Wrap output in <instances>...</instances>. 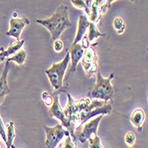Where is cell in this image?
<instances>
[{
	"label": "cell",
	"instance_id": "obj_7",
	"mask_svg": "<svg viewBox=\"0 0 148 148\" xmlns=\"http://www.w3.org/2000/svg\"><path fill=\"white\" fill-rule=\"evenodd\" d=\"M112 112V106L109 103H106L103 106L99 107H86V108L79 113V122H80V127L83 124L86 123L90 118H93L97 115H106L109 114Z\"/></svg>",
	"mask_w": 148,
	"mask_h": 148
},
{
	"label": "cell",
	"instance_id": "obj_25",
	"mask_svg": "<svg viewBox=\"0 0 148 148\" xmlns=\"http://www.w3.org/2000/svg\"><path fill=\"white\" fill-rule=\"evenodd\" d=\"M0 136L5 141V144H6V127L3 122L1 115H0Z\"/></svg>",
	"mask_w": 148,
	"mask_h": 148
},
{
	"label": "cell",
	"instance_id": "obj_24",
	"mask_svg": "<svg viewBox=\"0 0 148 148\" xmlns=\"http://www.w3.org/2000/svg\"><path fill=\"white\" fill-rule=\"evenodd\" d=\"M42 99L45 101V106H48V107H50L52 105V103H53V97L51 96L47 91H44L43 92V94H42Z\"/></svg>",
	"mask_w": 148,
	"mask_h": 148
},
{
	"label": "cell",
	"instance_id": "obj_20",
	"mask_svg": "<svg viewBox=\"0 0 148 148\" xmlns=\"http://www.w3.org/2000/svg\"><path fill=\"white\" fill-rule=\"evenodd\" d=\"M71 3L77 8L80 9H84L85 11V12L88 15H90V7L89 5H90L91 1H83V0H72Z\"/></svg>",
	"mask_w": 148,
	"mask_h": 148
},
{
	"label": "cell",
	"instance_id": "obj_28",
	"mask_svg": "<svg viewBox=\"0 0 148 148\" xmlns=\"http://www.w3.org/2000/svg\"><path fill=\"white\" fill-rule=\"evenodd\" d=\"M0 148H4V146H3V145H2L1 141H0Z\"/></svg>",
	"mask_w": 148,
	"mask_h": 148
},
{
	"label": "cell",
	"instance_id": "obj_12",
	"mask_svg": "<svg viewBox=\"0 0 148 148\" xmlns=\"http://www.w3.org/2000/svg\"><path fill=\"white\" fill-rule=\"evenodd\" d=\"M9 70H10V61L6 60L5 68L3 69V73L1 76H0V104L3 102L5 96L11 92V90L7 83V76H8Z\"/></svg>",
	"mask_w": 148,
	"mask_h": 148
},
{
	"label": "cell",
	"instance_id": "obj_9",
	"mask_svg": "<svg viewBox=\"0 0 148 148\" xmlns=\"http://www.w3.org/2000/svg\"><path fill=\"white\" fill-rule=\"evenodd\" d=\"M66 97H68V105H66V108L63 109L64 114L69 120V122L73 124L75 129H78L80 127V122H79V110L76 106L75 99L72 98V96L69 92L66 91Z\"/></svg>",
	"mask_w": 148,
	"mask_h": 148
},
{
	"label": "cell",
	"instance_id": "obj_14",
	"mask_svg": "<svg viewBox=\"0 0 148 148\" xmlns=\"http://www.w3.org/2000/svg\"><path fill=\"white\" fill-rule=\"evenodd\" d=\"M145 114L142 108H137L134 111L130 116V123L131 124L136 127L138 131H142V127L145 122Z\"/></svg>",
	"mask_w": 148,
	"mask_h": 148
},
{
	"label": "cell",
	"instance_id": "obj_10",
	"mask_svg": "<svg viewBox=\"0 0 148 148\" xmlns=\"http://www.w3.org/2000/svg\"><path fill=\"white\" fill-rule=\"evenodd\" d=\"M29 24V21L28 18H12L10 20V28L6 35L16 38L17 41H19L22 29Z\"/></svg>",
	"mask_w": 148,
	"mask_h": 148
},
{
	"label": "cell",
	"instance_id": "obj_4",
	"mask_svg": "<svg viewBox=\"0 0 148 148\" xmlns=\"http://www.w3.org/2000/svg\"><path fill=\"white\" fill-rule=\"evenodd\" d=\"M48 113H49L51 117H55V118H57L58 120L60 121L61 125L66 128V130L69 131V135L73 138V140L75 141V139H76L75 136V127L73 124H71L69 122V120L66 119V115L64 114V111H63V109L61 108V106H60V101H59V94H58V92L54 93V96H53V103L48 108Z\"/></svg>",
	"mask_w": 148,
	"mask_h": 148
},
{
	"label": "cell",
	"instance_id": "obj_26",
	"mask_svg": "<svg viewBox=\"0 0 148 148\" xmlns=\"http://www.w3.org/2000/svg\"><path fill=\"white\" fill-rule=\"evenodd\" d=\"M64 48V45H63V42L61 41L60 39H57L54 41V44H53V49L56 52H60L63 50Z\"/></svg>",
	"mask_w": 148,
	"mask_h": 148
},
{
	"label": "cell",
	"instance_id": "obj_5",
	"mask_svg": "<svg viewBox=\"0 0 148 148\" xmlns=\"http://www.w3.org/2000/svg\"><path fill=\"white\" fill-rule=\"evenodd\" d=\"M45 131V146L46 148H56L64 137L70 136L68 130H64L61 124H57L54 127L44 126Z\"/></svg>",
	"mask_w": 148,
	"mask_h": 148
},
{
	"label": "cell",
	"instance_id": "obj_2",
	"mask_svg": "<svg viewBox=\"0 0 148 148\" xmlns=\"http://www.w3.org/2000/svg\"><path fill=\"white\" fill-rule=\"evenodd\" d=\"M114 77V74L112 73L108 77L102 76L99 70L97 71V81L95 85L88 92L89 99H101L105 102H108L114 98V90L111 84V81Z\"/></svg>",
	"mask_w": 148,
	"mask_h": 148
},
{
	"label": "cell",
	"instance_id": "obj_6",
	"mask_svg": "<svg viewBox=\"0 0 148 148\" xmlns=\"http://www.w3.org/2000/svg\"><path fill=\"white\" fill-rule=\"evenodd\" d=\"M103 116L104 115L96 116L94 119L87 122L84 124V128L81 130H76L75 136L76 135V138L80 140V142H82V143L86 142L87 140H89V138H91L92 134H94V136H97V130H98L99 123H100V121L102 120Z\"/></svg>",
	"mask_w": 148,
	"mask_h": 148
},
{
	"label": "cell",
	"instance_id": "obj_16",
	"mask_svg": "<svg viewBox=\"0 0 148 148\" xmlns=\"http://www.w3.org/2000/svg\"><path fill=\"white\" fill-rule=\"evenodd\" d=\"M104 1L102 0H95V1H91L90 4V22L95 23L99 21L100 14H99V6Z\"/></svg>",
	"mask_w": 148,
	"mask_h": 148
},
{
	"label": "cell",
	"instance_id": "obj_21",
	"mask_svg": "<svg viewBox=\"0 0 148 148\" xmlns=\"http://www.w3.org/2000/svg\"><path fill=\"white\" fill-rule=\"evenodd\" d=\"M114 29L117 30L118 34H122L125 29V25L123 23V19L121 18H116L114 21Z\"/></svg>",
	"mask_w": 148,
	"mask_h": 148
},
{
	"label": "cell",
	"instance_id": "obj_29",
	"mask_svg": "<svg viewBox=\"0 0 148 148\" xmlns=\"http://www.w3.org/2000/svg\"><path fill=\"white\" fill-rule=\"evenodd\" d=\"M75 148H77V146H76V145H75Z\"/></svg>",
	"mask_w": 148,
	"mask_h": 148
},
{
	"label": "cell",
	"instance_id": "obj_11",
	"mask_svg": "<svg viewBox=\"0 0 148 148\" xmlns=\"http://www.w3.org/2000/svg\"><path fill=\"white\" fill-rule=\"evenodd\" d=\"M69 56H70V60H71V69H70V74L75 72L76 70V66L78 62L82 60L84 53V49L83 45L81 44H76V45H72L70 49H69Z\"/></svg>",
	"mask_w": 148,
	"mask_h": 148
},
{
	"label": "cell",
	"instance_id": "obj_8",
	"mask_svg": "<svg viewBox=\"0 0 148 148\" xmlns=\"http://www.w3.org/2000/svg\"><path fill=\"white\" fill-rule=\"evenodd\" d=\"M82 59H83L82 64L84 66V72L86 73L88 77H91L99 70L98 60H97V55L95 53V51L91 47L85 49Z\"/></svg>",
	"mask_w": 148,
	"mask_h": 148
},
{
	"label": "cell",
	"instance_id": "obj_13",
	"mask_svg": "<svg viewBox=\"0 0 148 148\" xmlns=\"http://www.w3.org/2000/svg\"><path fill=\"white\" fill-rule=\"evenodd\" d=\"M89 26H90V21H88L87 17L84 14L80 15L79 20H78V24H77V33H76L73 45L78 44L81 40L83 39L85 32L87 31V29L89 28Z\"/></svg>",
	"mask_w": 148,
	"mask_h": 148
},
{
	"label": "cell",
	"instance_id": "obj_22",
	"mask_svg": "<svg viewBox=\"0 0 148 148\" xmlns=\"http://www.w3.org/2000/svg\"><path fill=\"white\" fill-rule=\"evenodd\" d=\"M89 142H90V148H104L102 144H101V141H100V138L97 136H94V138H89Z\"/></svg>",
	"mask_w": 148,
	"mask_h": 148
},
{
	"label": "cell",
	"instance_id": "obj_15",
	"mask_svg": "<svg viewBox=\"0 0 148 148\" xmlns=\"http://www.w3.org/2000/svg\"><path fill=\"white\" fill-rule=\"evenodd\" d=\"M24 43H25L24 40H19V41H16L15 43L11 44L5 51H1L3 57H4L5 59H6V58H8L9 56L14 55L15 53H17L20 50H21V48H22Z\"/></svg>",
	"mask_w": 148,
	"mask_h": 148
},
{
	"label": "cell",
	"instance_id": "obj_30",
	"mask_svg": "<svg viewBox=\"0 0 148 148\" xmlns=\"http://www.w3.org/2000/svg\"><path fill=\"white\" fill-rule=\"evenodd\" d=\"M62 148H63V147H62Z\"/></svg>",
	"mask_w": 148,
	"mask_h": 148
},
{
	"label": "cell",
	"instance_id": "obj_17",
	"mask_svg": "<svg viewBox=\"0 0 148 148\" xmlns=\"http://www.w3.org/2000/svg\"><path fill=\"white\" fill-rule=\"evenodd\" d=\"M6 127V148H12L13 145V140L15 138V130L13 122H9Z\"/></svg>",
	"mask_w": 148,
	"mask_h": 148
},
{
	"label": "cell",
	"instance_id": "obj_27",
	"mask_svg": "<svg viewBox=\"0 0 148 148\" xmlns=\"http://www.w3.org/2000/svg\"><path fill=\"white\" fill-rule=\"evenodd\" d=\"M3 61H5V58L3 57L2 53L0 52V63H1V62H3Z\"/></svg>",
	"mask_w": 148,
	"mask_h": 148
},
{
	"label": "cell",
	"instance_id": "obj_23",
	"mask_svg": "<svg viewBox=\"0 0 148 148\" xmlns=\"http://www.w3.org/2000/svg\"><path fill=\"white\" fill-rule=\"evenodd\" d=\"M125 142L127 145H133L134 144H135L136 142V135H135V133L132 132V131H129L126 133V135H125Z\"/></svg>",
	"mask_w": 148,
	"mask_h": 148
},
{
	"label": "cell",
	"instance_id": "obj_1",
	"mask_svg": "<svg viewBox=\"0 0 148 148\" xmlns=\"http://www.w3.org/2000/svg\"><path fill=\"white\" fill-rule=\"evenodd\" d=\"M36 22L46 28V29L51 33V39L53 41L60 39V36L64 30L71 27L69 17V7L61 5L58 7L55 13H53L50 18L45 20H36Z\"/></svg>",
	"mask_w": 148,
	"mask_h": 148
},
{
	"label": "cell",
	"instance_id": "obj_19",
	"mask_svg": "<svg viewBox=\"0 0 148 148\" xmlns=\"http://www.w3.org/2000/svg\"><path fill=\"white\" fill-rule=\"evenodd\" d=\"M26 58H27L26 51H25L24 50L21 49V50H20L17 53H15L14 55H12V56L7 58L6 60L10 61V62H11V61H13V62L17 63L19 66H21V65H23V63H24Z\"/></svg>",
	"mask_w": 148,
	"mask_h": 148
},
{
	"label": "cell",
	"instance_id": "obj_18",
	"mask_svg": "<svg viewBox=\"0 0 148 148\" xmlns=\"http://www.w3.org/2000/svg\"><path fill=\"white\" fill-rule=\"evenodd\" d=\"M89 32H88V36H87V39H88V42H92L93 40L97 39L98 37L99 36H105V34L101 33L99 29L97 28V26L95 23L93 22H90V26H89Z\"/></svg>",
	"mask_w": 148,
	"mask_h": 148
},
{
	"label": "cell",
	"instance_id": "obj_3",
	"mask_svg": "<svg viewBox=\"0 0 148 148\" xmlns=\"http://www.w3.org/2000/svg\"><path fill=\"white\" fill-rule=\"evenodd\" d=\"M70 61V56L68 52L65 58L57 63H53L51 66L45 71V74L50 81L51 85L54 90H60L63 86V80L66 74V70L69 66V63Z\"/></svg>",
	"mask_w": 148,
	"mask_h": 148
}]
</instances>
